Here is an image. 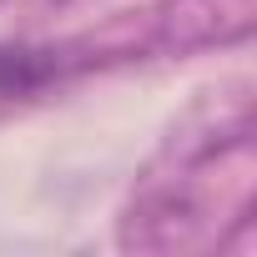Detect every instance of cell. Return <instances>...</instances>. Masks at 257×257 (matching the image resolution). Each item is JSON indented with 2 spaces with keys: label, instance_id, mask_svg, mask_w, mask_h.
<instances>
[{
  "label": "cell",
  "instance_id": "6da1fadb",
  "mask_svg": "<svg viewBox=\"0 0 257 257\" xmlns=\"http://www.w3.org/2000/svg\"><path fill=\"white\" fill-rule=\"evenodd\" d=\"M61 71H66V61L56 46H26V41L0 46V96H36Z\"/></svg>",
  "mask_w": 257,
  "mask_h": 257
}]
</instances>
